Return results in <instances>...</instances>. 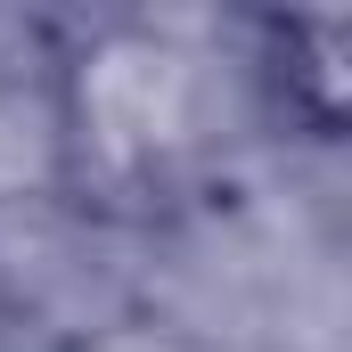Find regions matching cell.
Returning <instances> with one entry per match:
<instances>
[{
  "label": "cell",
  "mask_w": 352,
  "mask_h": 352,
  "mask_svg": "<svg viewBox=\"0 0 352 352\" xmlns=\"http://www.w3.org/2000/svg\"><path fill=\"white\" fill-rule=\"evenodd\" d=\"M213 148V90L205 66L148 33L107 25L58 66V164L98 205H164Z\"/></svg>",
  "instance_id": "cell-1"
},
{
  "label": "cell",
  "mask_w": 352,
  "mask_h": 352,
  "mask_svg": "<svg viewBox=\"0 0 352 352\" xmlns=\"http://www.w3.org/2000/svg\"><path fill=\"white\" fill-rule=\"evenodd\" d=\"M254 90L278 123L352 140V8H287L254 25Z\"/></svg>",
  "instance_id": "cell-2"
}]
</instances>
